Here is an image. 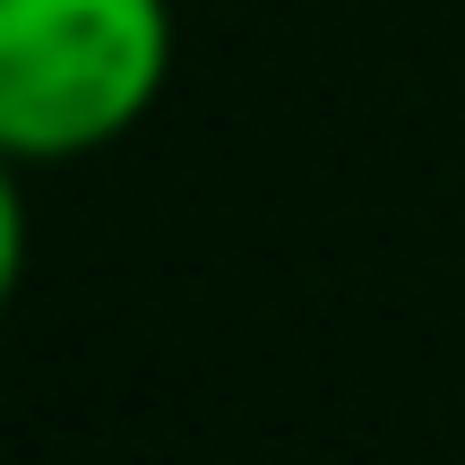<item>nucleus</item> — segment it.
Wrapping results in <instances>:
<instances>
[{
    "instance_id": "nucleus-1",
    "label": "nucleus",
    "mask_w": 465,
    "mask_h": 465,
    "mask_svg": "<svg viewBox=\"0 0 465 465\" xmlns=\"http://www.w3.org/2000/svg\"><path fill=\"white\" fill-rule=\"evenodd\" d=\"M173 78V0H0V155L78 164Z\"/></svg>"
},
{
    "instance_id": "nucleus-2",
    "label": "nucleus",
    "mask_w": 465,
    "mask_h": 465,
    "mask_svg": "<svg viewBox=\"0 0 465 465\" xmlns=\"http://www.w3.org/2000/svg\"><path fill=\"white\" fill-rule=\"evenodd\" d=\"M17 276H26V199H17V164L0 155V311H9Z\"/></svg>"
}]
</instances>
